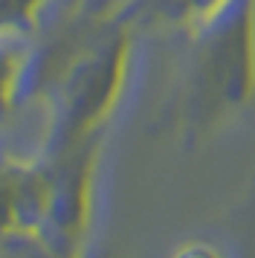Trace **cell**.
I'll list each match as a JSON object with an SVG mask.
<instances>
[{
	"mask_svg": "<svg viewBox=\"0 0 255 258\" xmlns=\"http://www.w3.org/2000/svg\"><path fill=\"white\" fill-rule=\"evenodd\" d=\"M23 73H26V47L18 38L0 41V116L15 102Z\"/></svg>",
	"mask_w": 255,
	"mask_h": 258,
	"instance_id": "1",
	"label": "cell"
},
{
	"mask_svg": "<svg viewBox=\"0 0 255 258\" xmlns=\"http://www.w3.org/2000/svg\"><path fill=\"white\" fill-rule=\"evenodd\" d=\"M44 0H0V41L21 38L35 26V15Z\"/></svg>",
	"mask_w": 255,
	"mask_h": 258,
	"instance_id": "2",
	"label": "cell"
},
{
	"mask_svg": "<svg viewBox=\"0 0 255 258\" xmlns=\"http://www.w3.org/2000/svg\"><path fill=\"white\" fill-rule=\"evenodd\" d=\"M183 258H215V255H212L209 249H188Z\"/></svg>",
	"mask_w": 255,
	"mask_h": 258,
	"instance_id": "3",
	"label": "cell"
}]
</instances>
